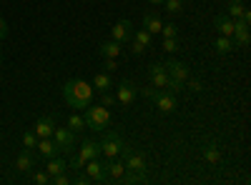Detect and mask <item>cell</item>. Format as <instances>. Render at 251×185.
Returning <instances> with one entry per match:
<instances>
[{
  "mask_svg": "<svg viewBox=\"0 0 251 185\" xmlns=\"http://www.w3.org/2000/svg\"><path fill=\"white\" fill-rule=\"evenodd\" d=\"M163 50H166V53L178 50V38H163Z\"/></svg>",
  "mask_w": 251,
  "mask_h": 185,
  "instance_id": "cell-36",
  "label": "cell"
},
{
  "mask_svg": "<svg viewBox=\"0 0 251 185\" xmlns=\"http://www.w3.org/2000/svg\"><path fill=\"white\" fill-rule=\"evenodd\" d=\"M91 85H93V90H98V93H106V90L116 88L113 78H111L108 73H96V75H93V80H91Z\"/></svg>",
  "mask_w": 251,
  "mask_h": 185,
  "instance_id": "cell-19",
  "label": "cell"
},
{
  "mask_svg": "<svg viewBox=\"0 0 251 185\" xmlns=\"http://www.w3.org/2000/svg\"><path fill=\"white\" fill-rule=\"evenodd\" d=\"M163 65H166V73H169V78L181 80V83H183L188 75H191V68H188L186 63H181V60H166Z\"/></svg>",
  "mask_w": 251,
  "mask_h": 185,
  "instance_id": "cell-12",
  "label": "cell"
},
{
  "mask_svg": "<svg viewBox=\"0 0 251 185\" xmlns=\"http://www.w3.org/2000/svg\"><path fill=\"white\" fill-rule=\"evenodd\" d=\"M35 145H38V135H35L33 130H25V133H23V148L33 153V150H35Z\"/></svg>",
  "mask_w": 251,
  "mask_h": 185,
  "instance_id": "cell-30",
  "label": "cell"
},
{
  "mask_svg": "<svg viewBox=\"0 0 251 185\" xmlns=\"http://www.w3.org/2000/svg\"><path fill=\"white\" fill-rule=\"evenodd\" d=\"M214 50H216L219 55H228L231 50H236V45H234V40L228 38V35H216V40H214Z\"/></svg>",
  "mask_w": 251,
  "mask_h": 185,
  "instance_id": "cell-22",
  "label": "cell"
},
{
  "mask_svg": "<svg viewBox=\"0 0 251 185\" xmlns=\"http://www.w3.org/2000/svg\"><path fill=\"white\" fill-rule=\"evenodd\" d=\"M161 18L156 15V13H146L143 15V30H149L151 35H156V33H161Z\"/></svg>",
  "mask_w": 251,
  "mask_h": 185,
  "instance_id": "cell-24",
  "label": "cell"
},
{
  "mask_svg": "<svg viewBox=\"0 0 251 185\" xmlns=\"http://www.w3.org/2000/svg\"><path fill=\"white\" fill-rule=\"evenodd\" d=\"M161 35H163V38H178L176 23H163V25H161Z\"/></svg>",
  "mask_w": 251,
  "mask_h": 185,
  "instance_id": "cell-32",
  "label": "cell"
},
{
  "mask_svg": "<svg viewBox=\"0 0 251 185\" xmlns=\"http://www.w3.org/2000/svg\"><path fill=\"white\" fill-rule=\"evenodd\" d=\"M68 128L73 133H83V130H86V120H83V115H78V113L68 115Z\"/></svg>",
  "mask_w": 251,
  "mask_h": 185,
  "instance_id": "cell-27",
  "label": "cell"
},
{
  "mask_svg": "<svg viewBox=\"0 0 251 185\" xmlns=\"http://www.w3.org/2000/svg\"><path fill=\"white\" fill-rule=\"evenodd\" d=\"M131 40H136V43H141L143 48H151V43H153V35L149 33V30H133V35H131Z\"/></svg>",
  "mask_w": 251,
  "mask_h": 185,
  "instance_id": "cell-26",
  "label": "cell"
},
{
  "mask_svg": "<svg viewBox=\"0 0 251 185\" xmlns=\"http://www.w3.org/2000/svg\"><path fill=\"white\" fill-rule=\"evenodd\" d=\"M93 93H96L93 85L88 83V80H83V78L68 80V83L63 85V98H66V103L71 108H75V110L88 108L93 103Z\"/></svg>",
  "mask_w": 251,
  "mask_h": 185,
  "instance_id": "cell-1",
  "label": "cell"
},
{
  "mask_svg": "<svg viewBox=\"0 0 251 185\" xmlns=\"http://www.w3.org/2000/svg\"><path fill=\"white\" fill-rule=\"evenodd\" d=\"M128 43H131V55H143L146 53V48L141 43H136V40H128Z\"/></svg>",
  "mask_w": 251,
  "mask_h": 185,
  "instance_id": "cell-40",
  "label": "cell"
},
{
  "mask_svg": "<svg viewBox=\"0 0 251 185\" xmlns=\"http://www.w3.org/2000/svg\"><path fill=\"white\" fill-rule=\"evenodd\" d=\"M234 23H236V30H234V35H231L234 45H236V48H249V43H251L249 25H246V23H241V20H234Z\"/></svg>",
  "mask_w": 251,
  "mask_h": 185,
  "instance_id": "cell-13",
  "label": "cell"
},
{
  "mask_svg": "<svg viewBox=\"0 0 251 185\" xmlns=\"http://www.w3.org/2000/svg\"><path fill=\"white\" fill-rule=\"evenodd\" d=\"M103 165H106V175H108V180H113V183H118L121 175L126 173L123 160H118V158H108V163H103Z\"/></svg>",
  "mask_w": 251,
  "mask_h": 185,
  "instance_id": "cell-18",
  "label": "cell"
},
{
  "mask_svg": "<svg viewBox=\"0 0 251 185\" xmlns=\"http://www.w3.org/2000/svg\"><path fill=\"white\" fill-rule=\"evenodd\" d=\"M163 8H166L169 15H178L183 10V3H181V0H163Z\"/></svg>",
  "mask_w": 251,
  "mask_h": 185,
  "instance_id": "cell-31",
  "label": "cell"
},
{
  "mask_svg": "<svg viewBox=\"0 0 251 185\" xmlns=\"http://www.w3.org/2000/svg\"><path fill=\"white\" fill-rule=\"evenodd\" d=\"M138 93H141L143 98H151V100H153V95L158 93V88H153V85H146V88H138Z\"/></svg>",
  "mask_w": 251,
  "mask_h": 185,
  "instance_id": "cell-39",
  "label": "cell"
},
{
  "mask_svg": "<svg viewBox=\"0 0 251 185\" xmlns=\"http://www.w3.org/2000/svg\"><path fill=\"white\" fill-rule=\"evenodd\" d=\"M68 183H73V178L63 170V173H58L55 178H50V185H68Z\"/></svg>",
  "mask_w": 251,
  "mask_h": 185,
  "instance_id": "cell-34",
  "label": "cell"
},
{
  "mask_svg": "<svg viewBox=\"0 0 251 185\" xmlns=\"http://www.w3.org/2000/svg\"><path fill=\"white\" fill-rule=\"evenodd\" d=\"M35 153L40 155V158H53V155H58V145H55V140L53 138H38V145H35Z\"/></svg>",
  "mask_w": 251,
  "mask_h": 185,
  "instance_id": "cell-16",
  "label": "cell"
},
{
  "mask_svg": "<svg viewBox=\"0 0 251 185\" xmlns=\"http://www.w3.org/2000/svg\"><path fill=\"white\" fill-rule=\"evenodd\" d=\"M123 138H121V133H116V130H108L106 135H103V140H100V155H106V158H118L121 155V150H123Z\"/></svg>",
  "mask_w": 251,
  "mask_h": 185,
  "instance_id": "cell-4",
  "label": "cell"
},
{
  "mask_svg": "<svg viewBox=\"0 0 251 185\" xmlns=\"http://www.w3.org/2000/svg\"><path fill=\"white\" fill-rule=\"evenodd\" d=\"M214 28H216V33H219V35H228V38H231V35H234V30H236V23H234V20L228 18L226 13H221V15H216V18H214Z\"/></svg>",
  "mask_w": 251,
  "mask_h": 185,
  "instance_id": "cell-14",
  "label": "cell"
},
{
  "mask_svg": "<svg viewBox=\"0 0 251 185\" xmlns=\"http://www.w3.org/2000/svg\"><path fill=\"white\" fill-rule=\"evenodd\" d=\"M0 68H3V53H0Z\"/></svg>",
  "mask_w": 251,
  "mask_h": 185,
  "instance_id": "cell-44",
  "label": "cell"
},
{
  "mask_svg": "<svg viewBox=\"0 0 251 185\" xmlns=\"http://www.w3.org/2000/svg\"><path fill=\"white\" fill-rule=\"evenodd\" d=\"M118 68V58H103V70L106 73H113Z\"/></svg>",
  "mask_w": 251,
  "mask_h": 185,
  "instance_id": "cell-37",
  "label": "cell"
},
{
  "mask_svg": "<svg viewBox=\"0 0 251 185\" xmlns=\"http://www.w3.org/2000/svg\"><path fill=\"white\" fill-rule=\"evenodd\" d=\"M153 103H156V108H158L161 113H174V110L178 108L176 93H171V90H158V93L153 95Z\"/></svg>",
  "mask_w": 251,
  "mask_h": 185,
  "instance_id": "cell-7",
  "label": "cell"
},
{
  "mask_svg": "<svg viewBox=\"0 0 251 185\" xmlns=\"http://www.w3.org/2000/svg\"><path fill=\"white\" fill-rule=\"evenodd\" d=\"M203 160L208 163V165H219L221 163V148L216 145V143H203Z\"/></svg>",
  "mask_w": 251,
  "mask_h": 185,
  "instance_id": "cell-20",
  "label": "cell"
},
{
  "mask_svg": "<svg viewBox=\"0 0 251 185\" xmlns=\"http://www.w3.org/2000/svg\"><path fill=\"white\" fill-rule=\"evenodd\" d=\"M8 33H10V30H8V23H5V18L0 15V40H5Z\"/></svg>",
  "mask_w": 251,
  "mask_h": 185,
  "instance_id": "cell-41",
  "label": "cell"
},
{
  "mask_svg": "<svg viewBox=\"0 0 251 185\" xmlns=\"http://www.w3.org/2000/svg\"><path fill=\"white\" fill-rule=\"evenodd\" d=\"M244 0H228L226 3V15L231 18V20H236V18H241V13H244Z\"/></svg>",
  "mask_w": 251,
  "mask_h": 185,
  "instance_id": "cell-25",
  "label": "cell"
},
{
  "mask_svg": "<svg viewBox=\"0 0 251 185\" xmlns=\"http://www.w3.org/2000/svg\"><path fill=\"white\" fill-rule=\"evenodd\" d=\"M166 90H171V93H181V90H183V83H181V80L169 78V85H166Z\"/></svg>",
  "mask_w": 251,
  "mask_h": 185,
  "instance_id": "cell-38",
  "label": "cell"
},
{
  "mask_svg": "<svg viewBox=\"0 0 251 185\" xmlns=\"http://www.w3.org/2000/svg\"><path fill=\"white\" fill-rule=\"evenodd\" d=\"M183 90H191V93H201L203 90V83H201V78H191L188 75L183 80Z\"/></svg>",
  "mask_w": 251,
  "mask_h": 185,
  "instance_id": "cell-29",
  "label": "cell"
},
{
  "mask_svg": "<svg viewBox=\"0 0 251 185\" xmlns=\"http://www.w3.org/2000/svg\"><path fill=\"white\" fill-rule=\"evenodd\" d=\"M118 158H123L126 170H133V173H141V175H146V170H149V163H146L143 150H133L128 145H123V150H121Z\"/></svg>",
  "mask_w": 251,
  "mask_h": 185,
  "instance_id": "cell-3",
  "label": "cell"
},
{
  "mask_svg": "<svg viewBox=\"0 0 251 185\" xmlns=\"http://www.w3.org/2000/svg\"><path fill=\"white\" fill-rule=\"evenodd\" d=\"M63 170H68L66 160H63V158H58V155L48 158V163H46V173H48L50 178H55V175H58V173H63Z\"/></svg>",
  "mask_w": 251,
  "mask_h": 185,
  "instance_id": "cell-23",
  "label": "cell"
},
{
  "mask_svg": "<svg viewBox=\"0 0 251 185\" xmlns=\"http://www.w3.org/2000/svg\"><path fill=\"white\" fill-rule=\"evenodd\" d=\"M149 80H151L153 88L166 90V85H169V73H166V65L163 63H153L149 68Z\"/></svg>",
  "mask_w": 251,
  "mask_h": 185,
  "instance_id": "cell-10",
  "label": "cell"
},
{
  "mask_svg": "<svg viewBox=\"0 0 251 185\" xmlns=\"http://www.w3.org/2000/svg\"><path fill=\"white\" fill-rule=\"evenodd\" d=\"M33 183L35 185H50V175L46 170H35L33 173Z\"/></svg>",
  "mask_w": 251,
  "mask_h": 185,
  "instance_id": "cell-33",
  "label": "cell"
},
{
  "mask_svg": "<svg viewBox=\"0 0 251 185\" xmlns=\"http://www.w3.org/2000/svg\"><path fill=\"white\" fill-rule=\"evenodd\" d=\"M121 53H123V48H121V43H116V40H106V43L98 45L100 58H121Z\"/></svg>",
  "mask_w": 251,
  "mask_h": 185,
  "instance_id": "cell-21",
  "label": "cell"
},
{
  "mask_svg": "<svg viewBox=\"0 0 251 185\" xmlns=\"http://www.w3.org/2000/svg\"><path fill=\"white\" fill-rule=\"evenodd\" d=\"M83 170H86V175L91 178V183H106L108 175H106V165L93 158V160H86V165H83Z\"/></svg>",
  "mask_w": 251,
  "mask_h": 185,
  "instance_id": "cell-9",
  "label": "cell"
},
{
  "mask_svg": "<svg viewBox=\"0 0 251 185\" xmlns=\"http://www.w3.org/2000/svg\"><path fill=\"white\" fill-rule=\"evenodd\" d=\"M116 95L111 93V90H106V93H100V105H106V108H111V105H116Z\"/></svg>",
  "mask_w": 251,
  "mask_h": 185,
  "instance_id": "cell-35",
  "label": "cell"
},
{
  "mask_svg": "<svg viewBox=\"0 0 251 185\" xmlns=\"http://www.w3.org/2000/svg\"><path fill=\"white\" fill-rule=\"evenodd\" d=\"M78 158H83V160L100 158V143H96V140H83L80 148H78Z\"/></svg>",
  "mask_w": 251,
  "mask_h": 185,
  "instance_id": "cell-15",
  "label": "cell"
},
{
  "mask_svg": "<svg viewBox=\"0 0 251 185\" xmlns=\"http://www.w3.org/2000/svg\"><path fill=\"white\" fill-rule=\"evenodd\" d=\"M33 168H35V160H33V153L23 148V153H18V158H15V170L25 175V173H30Z\"/></svg>",
  "mask_w": 251,
  "mask_h": 185,
  "instance_id": "cell-17",
  "label": "cell"
},
{
  "mask_svg": "<svg viewBox=\"0 0 251 185\" xmlns=\"http://www.w3.org/2000/svg\"><path fill=\"white\" fill-rule=\"evenodd\" d=\"M75 183H78V185H86V183H91V178H88L86 173H83V175H78V178H75Z\"/></svg>",
  "mask_w": 251,
  "mask_h": 185,
  "instance_id": "cell-42",
  "label": "cell"
},
{
  "mask_svg": "<svg viewBox=\"0 0 251 185\" xmlns=\"http://www.w3.org/2000/svg\"><path fill=\"white\" fill-rule=\"evenodd\" d=\"M149 3H153V5H163V0H149Z\"/></svg>",
  "mask_w": 251,
  "mask_h": 185,
  "instance_id": "cell-43",
  "label": "cell"
},
{
  "mask_svg": "<svg viewBox=\"0 0 251 185\" xmlns=\"http://www.w3.org/2000/svg\"><path fill=\"white\" fill-rule=\"evenodd\" d=\"M133 23H131V20H118V23L111 28V40H116V43H128V40H131V35H133Z\"/></svg>",
  "mask_w": 251,
  "mask_h": 185,
  "instance_id": "cell-8",
  "label": "cell"
},
{
  "mask_svg": "<svg viewBox=\"0 0 251 185\" xmlns=\"http://www.w3.org/2000/svg\"><path fill=\"white\" fill-rule=\"evenodd\" d=\"M138 95V88L131 83V80H121L118 88H116V100H118V105L121 108H131L133 105V100Z\"/></svg>",
  "mask_w": 251,
  "mask_h": 185,
  "instance_id": "cell-5",
  "label": "cell"
},
{
  "mask_svg": "<svg viewBox=\"0 0 251 185\" xmlns=\"http://www.w3.org/2000/svg\"><path fill=\"white\" fill-rule=\"evenodd\" d=\"M53 140H55V145L60 153H71L73 150V143H75V133L71 128H58L53 130Z\"/></svg>",
  "mask_w": 251,
  "mask_h": 185,
  "instance_id": "cell-6",
  "label": "cell"
},
{
  "mask_svg": "<svg viewBox=\"0 0 251 185\" xmlns=\"http://www.w3.org/2000/svg\"><path fill=\"white\" fill-rule=\"evenodd\" d=\"M55 125H58L55 115H43V118H38V120H35V128H33V133H35L38 138H53Z\"/></svg>",
  "mask_w": 251,
  "mask_h": 185,
  "instance_id": "cell-11",
  "label": "cell"
},
{
  "mask_svg": "<svg viewBox=\"0 0 251 185\" xmlns=\"http://www.w3.org/2000/svg\"><path fill=\"white\" fill-rule=\"evenodd\" d=\"M86 113H83V120H86V128L91 130H106L111 125V113L106 105H91L88 108H83Z\"/></svg>",
  "mask_w": 251,
  "mask_h": 185,
  "instance_id": "cell-2",
  "label": "cell"
},
{
  "mask_svg": "<svg viewBox=\"0 0 251 185\" xmlns=\"http://www.w3.org/2000/svg\"><path fill=\"white\" fill-rule=\"evenodd\" d=\"M143 180H146V175L133 173V170H126V173L121 175V180H118V183H123V185H136V183H143Z\"/></svg>",
  "mask_w": 251,
  "mask_h": 185,
  "instance_id": "cell-28",
  "label": "cell"
}]
</instances>
